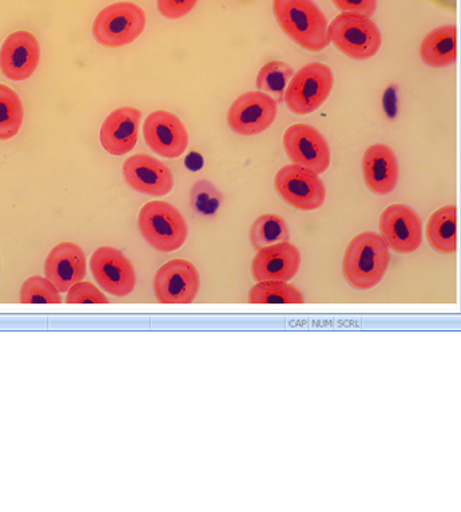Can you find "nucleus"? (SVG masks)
Masks as SVG:
<instances>
[{
    "label": "nucleus",
    "instance_id": "nucleus-29",
    "mask_svg": "<svg viewBox=\"0 0 461 512\" xmlns=\"http://www.w3.org/2000/svg\"><path fill=\"white\" fill-rule=\"evenodd\" d=\"M197 3L198 0H157L158 11L162 17L172 19V21L192 13Z\"/></svg>",
    "mask_w": 461,
    "mask_h": 512
},
{
    "label": "nucleus",
    "instance_id": "nucleus-16",
    "mask_svg": "<svg viewBox=\"0 0 461 512\" xmlns=\"http://www.w3.org/2000/svg\"><path fill=\"white\" fill-rule=\"evenodd\" d=\"M300 267V250L288 241L258 250L253 260L252 272L258 283L261 281L288 283L297 275Z\"/></svg>",
    "mask_w": 461,
    "mask_h": 512
},
{
    "label": "nucleus",
    "instance_id": "nucleus-11",
    "mask_svg": "<svg viewBox=\"0 0 461 512\" xmlns=\"http://www.w3.org/2000/svg\"><path fill=\"white\" fill-rule=\"evenodd\" d=\"M200 273L190 261L172 260L154 277V292L162 304H192L200 291Z\"/></svg>",
    "mask_w": 461,
    "mask_h": 512
},
{
    "label": "nucleus",
    "instance_id": "nucleus-8",
    "mask_svg": "<svg viewBox=\"0 0 461 512\" xmlns=\"http://www.w3.org/2000/svg\"><path fill=\"white\" fill-rule=\"evenodd\" d=\"M284 148L293 165L312 170L316 174L327 172L332 153L323 134L311 125L297 123L284 134Z\"/></svg>",
    "mask_w": 461,
    "mask_h": 512
},
{
    "label": "nucleus",
    "instance_id": "nucleus-22",
    "mask_svg": "<svg viewBox=\"0 0 461 512\" xmlns=\"http://www.w3.org/2000/svg\"><path fill=\"white\" fill-rule=\"evenodd\" d=\"M25 111L21 98L9 86L0 83V141L17 136L23 125Z\"/></svg>",
    "mask_w": 461,
    "mask_h": 512
},
{
    "label": "nucleus",
    "instance_id": "nucleus-26",
    "mask_svg": "<svg viewBox=\"0 0 461 512\" xmlns=\"http://www.w3.org/2000/svg\"><path fill=\"white\" fill-rule=\"evenodd\" d=\"M224 204V196L209 180L194 182L190 190V208L197 216L210 218L216 216Z\"/></svg>",
    "mask_w": 461,
    "mask_h": 512
},
{
    "label": "nucleus",
    "instance_id": "nucleus-2",
    "mask_svg": "<svg viewBox=\"0 0 461 512\" xmlns=\"http://www.w3.org/2000/svg\"><path fill=\"white\" fill-rule=\"evenodd\" d=\"M278 25L292 41L309 51L329 46L328 21L313 0H273Z\"/></svg>",
    "mask_w": 461,
    "mask_h": 512
},
{
    "label": "nucleus",
    "instance_id": "nucleus-30",
    "mask_svg": "<svg viewBox=\"0 0 461 512\" xmlns=\"http://www.w3.org/2000/svg\"><path fill=\"white\" fill-rule=\"evenodd\" d=\"M335 6L343 13L363 14L371 18L376 14L377 0H333Z\"/></svg>",
    "mask_w": 461,
    "mask_h": 512
},
{
    "label": "nucleus",
    "instance_id": "nucleus-21",
    "mask_svg": "<svg viewBox=\"0 0 461 512\" xmlns=\"http://www.w3.org/2000/svg\"><path fill=\"white\" fill-rule=\"evenodd\" d=\"M429 244L437 252L451 254L457 250V208L455 205L444 206L436 210L427 225Z\"/></svg>",
    "mask_w": 461,
    "mask_h": 512
},
{
    "label": "nucleus",
    "instance_id": "nucleus-12",
    "mask_svg": "<svg viewBox=\"0 0 461 512\" xmlns=\"http://www.w3.org/2000/svg\"><path fill=\"white\" fill-rule=\"evenodd\" d=\"M143 138L147 146L158 156L178 158L189 146V133L177 115L166 110H157L146 118Z\"/></svg>",
    "mask_w": 461,
    "mask_h": 512
},
{
    "label": "nucleus",
    "instance_id": "nucleus-4",
    "mask_svg": "<svg viewBox=\"0 0 461 512\" xmlns=\"http://www.w3.org/2000/svg\"><path fill=\"white\" fill-rule=\"evenodd\" d=\"M335 77L331 67L313 62L298 70L285 91L288 109L297 115L312 114L331 97Z\"/></svg>",
    "mask_w": 461,
    "mask_h": 512
},
{
    "label": "nucleus",
    "instance_id": "nucleus-25",
    "mask_svg": "<svg viewBox=\"0 0 461 512\" xmlns=\"http://www.w3.org/2000/svg\"><path fill=\"white\" fill-rule=\"evenodd\" d=\"M250 304H302L304 296L296 287L282 281H261L249 292Z\"/></svg>",
    "mask_w": 461,
    "mask_h": 512
},
{
    "label": "nucleus",
    "instance_id": "nucleus-27",
    "mask_svg": "<svg viewBox=\"0 0 461 512\" xmlns=\"http://www.w3.org/2000/svg\"><path fill=\"white\" fill-rule=\"evenodd\" d=\"M22 304H61V293L45 277L34 276L21 289Z\"/></svg>",
    "mask_w": 461,
    "mask_h": 512
},
{
    "label": "nucleus",
    "instance_id": "nucleus-15",
    "mask_svg": "<svg viewBox=\"0 0 461 512\" xmlns=\"http://www.w3.org/2000/svg\"><path fill=\"white\" fill-rule=\"evenodd\" d=\"M41 46L27 31H18L6 38L0 49V69L11 81H26L38 69Z\"/></svg>",
    "mask_w": 461,
    "mask_h": 512
},
{
    "label": "nucleus",
    "instance_id": "nucleus-28",
    "mask_svg": "<svg viewBox=\"0 0 461 512\" xmlns=\"http://www.w3.org/2000/svg\"><path fill=\"white\" fill-rule=\"evenodd\" d=\"M67 304H109L105 293L93 283L79 281L67 292Z\"/></svg>",
    "mask_w": 461,
    "mask_h": 512
},
{
    "label": "nucleus",
    "instance_id": "nucleus-23",
    "mask_svg": "<svg viewBox=\"0 0 461 512\" xmlns=\"http://www.w3.org/2000/svg\"><path fill=\"white\" fill-rule=\"evenodd\" d=\"M294 71L288 63L272 61L266 63L257 75V89L261 93L270 95L274 101L282 103L285 101V91L288 89L290 79Z\"/></svg>",
    "mask_w": 461,
    "mask_h": 512
},
{
    "label": "nucleus",
    "instance_id": "nucleus-20",
    "mask_svg": "<svg viewBox=\"0 0 461 512\" xmlns=\"http://www.w3.org/2000/svg\"><path fill=\"white\" fill-rule=\"evenodd\" d=\"M425 65L447 67L457 58V29L455 25L441 26L429 33L420 46Z\"/></svg>",
    "mask_w": 461,
    "mask_h": 512
},
{
    "label": "nucleus",
    "instance_id": "nucleus-10",
    "mask_svg": "<svg viewBox=\"0 0 461 512\" xmlns=\"http://www.w3.org/2000/svg\"><path fill=\"white\" fill-rule=\"evenodd\" d=\"M91 272L103 291L115 297H126L137 284L133 264L125 254L111 246H101L93 253Z\"/></svg>",
    "mask_w": 461,
    "mask_h": 512
},
{
    "label": "nucleus",
    "instance_id": "nucleus-9",
    "mask_svg": "<svg viewBox=\"0 0 461 512\" xmlns=\"http://www.w3.org/2000/svg\"><path fill=\"white\" fill-rule=\"evenodd\" d=\"M277 102L261 91L240 95L230 106L228 123L240 136H257L273 125L277 117Z\"/></svg>",
    "mask_w": 461,
    "mask_h": 512
},
{
    "label": "nucleus",
    "instance_id": "nucleus-7",
    "mask_svg": "<svg viewBox=\"0 0 461 512\" xmlns=\"http://www.w3.org/2000/svg\"><path fill=\"white\" fill-rule=\"evenodd\" d=\"M274 184L282 200L302 212L320 209L327 197L319 174L298 165H288L278 170Z\"/></svg>",
    "mask_w": 461,
    "mask_h": 512
},
{
    "label": "nucleus",
    "instance_id": "nucleus-18",
    "mask_svg": "<svg viewBox=\"0 0 461 512\" xmlns=\"http://www.w3.org/2000/svg\"><path fill=\"white\" fill-rule=\"evenodd\" d=\"M141 110L135 107H119L103 122L101 144L113 156H125L137 145Z\"/></svg>",
    "mask_w": 461,
    "mask_h": 512
},
{
    "label": "nucleus",
    "instance_id": "nucleus-5",
    "mask_svg": "<svg viewBox=\"0 0 461 512\" xmlns=\"http://www.w3.org/2000/svg\"><path fill=\"white\" fill-rule=\"evenodd\" d=\"M329 41L357 61L375 57L381 47L379 27L363 14L343 13L328 26Z\"/></svg>",
    "mask_w": 461,
    "mask_h": 512
},
{
    "label": "nucleus",
    "instance_id": "nucleus-1",
    "mask_svg": "<svg viewBox=\"0 0 461 512\" xmlns=\"http://www.w3.org/2000/svg\"><path fill=\"white\" fill-rule=\"evenodd\" d=\"M391 253L383 236L364 232L348 245L344 256V275L348 283L359 291L375 288L388 271Z\"/></svg>",
    "mask_w": 461,
    "mask_h": 512
},
{
    "label": "nucleus",
    "instance_id": "nucleus-17",
    "mask_svg": "<svg viewBox=\"0 0 461 512\" xmlns=\"http://www.w3.org/2000/svg\"><path fill=\"white\" fill-rule=\"evenodd\" d=\"M46 279L59 293L69 292L73 285L83 281L87 273V261L81 246L74 242H62L51 250L45 264Z\"/></svg>",
    "mask_w": 461,
    "mask_h": 512
},
{
    "label": "nucleus",
    "instance_id": "nucleus-14",
    "mask_svg": "<svg viewBox=\"0 0 461 512\" xmlns=\"http://www.w3.org/2000/svg\"><path fill=\"white\" fill-rule=\"evenodd\" d=\"M123 177L135 192L147 196H166L174 186L172 170L147 154H135L127 158L123 164Z\"/></svg>",
    "mask_w": 461,
    "mask_h": 512
},
{
    "label": "nucleus",
    "instance_id": "nucleus-6",
    "mask_svg": "<svg viewBox=\"0 0 461 512\" xmlns=\"http://www.w3.org/2000/svg\"><path fill=\"white\" fill-rule=\"evenodd\" d=\"M145 27L146 14L141 7L131 2H118L97 15L93 34L102 46L118 49L137 41Z\"/></svg>",
    "mask_w": 461,
    "mask_h": 512
},
{
    "label": "nucleus",
    "instance_id": "nucleus-19",
    "mask_svg": "<svg viewBox=\"0 0 461 512\" xmlns=\"http://www.w3.org/2000/svg\"><path fill=\"white\" fill-rule=\"evenodd\" d=\"M363 173L373 193L380 196L392 193L399 182V162L395 152L387 145H372L365 150Z\"/></svg>",
    "mask_w": 461,
    "mask_h": 512
},
{
    "label": "nucleus",
    "instance_id": "nucleus-13",
    "mask_svg": "<svg viewBox=\"0 0 461 512\" xmlns=\"http://www.w3.org/2000/svg\"><path fill=\"white\" fill-rule=\"evenodd\" d=\"M380 230L389 248L399 253H412L423 242V225L419 214L407 205H391L380 218Z\"/></svg>",
    "mask_w": 461,
    "mask_h": 512
},
{
    "label": "nucleus",
    "instance_id": "nucleus-24",
    "mask_svg": "<svg viewBox=\"0 0 461 512\" xmlns=\"http://www.w3.org/2000/svg\"><path fill=\"white\" fill-rule=\"evenodd\" d=\"M289 228L284 218L276 214H262L253 222L250 229V241L254 249L289 241Z\"/></svg>",
    "mask_w": 461,
    "mask_h": 512
},
{
    "label": "nucleus",
    "instance_id": "nucleus-3",
    "mask_svg": "<svg viewBox=\"0 0 461 512\" xmlns=\"http://www.w3.org/2000/svg\"><path fill=\"white\" fill-rule=\"evenodd\" d=\"M138 225L147 244L160 252H174L188 240V222L169 202H147L139 212Z\"/></svg>",
    "mask_w": 461,
    "mask_h": 512
}]
</instances>
